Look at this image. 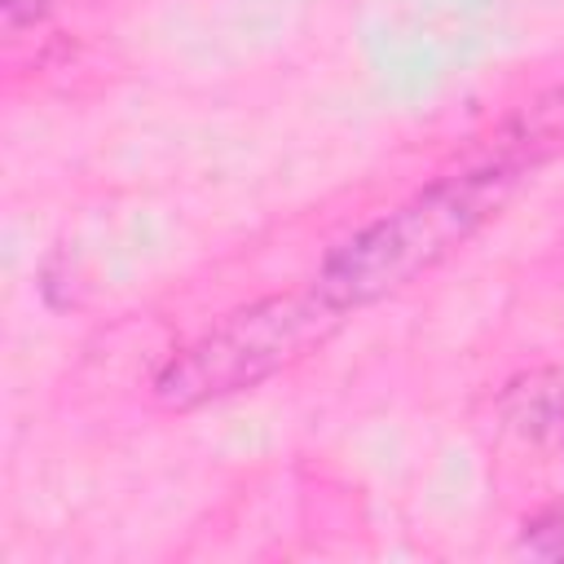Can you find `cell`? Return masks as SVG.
<instances>
[{
  "label": "cell",
  "instance_id": "3",
  "mask_svg": "<svg viewBox=\"0 0 564 564\" xmlns=\"http://www.w3.org/2000/svg\"><path fill=\"white\" fill-rule=\"evenodd\" d=\"M560 154H564V84H551L533 93L529 101L511 106L489 128L471 163H502L516 172H533L538 163L560 159Z\"/></svg>",
  "mask_w": 564,
  "mask_h": 564
},
{
  "label": "cell",
  "instance_id": "2",
  "mask_svg": "<svg viewBox=\"0 0 564 564\" xmlns=\"http://www.w3.org/2000/svg\"><path fill=\"white\" fill-rule=\"evenodd\" d=\"M348 313L326 300L313 282L278 295H260L220 322H212L203 335H194L185 348H176L154 383L150 397L159 410L189 414L198 405L225 401L234 392H251L264 379L291 370L308 352H317Z\"/></svg>",
  "mask_w": 564,
  "mask_h": 564
},
{
  "label": "cell",
  "instance_id": "1",
  "mask_svg": "<svg viewBox=\"0 0 564 564\" xmlns=\"http://www.w3.org/2000/svg\"><path fill=\"white\" fill-rule=\"evenodd\" d=\"M524 172L502 163H463L414 189L405 203L352 229L317 264L313 286L344 313L370 308L410 282L441 269L458 247H467L516 194Z\"/></svg>",
  "mask_w": 564,
  "mask_h": 564
},
{
  "label": "cell",
  "instance_id": "5",
  "mask_svg": "<svg viewBox=\"0 0 564 564\" xmlns=\"http://www.w3.org/2000/svg\"><path fill=\"white\" fill-rule=\"evenodd\" d=\"M0 9H4V31H22V26L44 22L53 0H0Z\"/></svg>",
  "mask_w": 564,
  "mask_h": 564
},
{
  "label": "cell",
  "instance_id": "4",
  "mask_svg": "<svg viewBox=\"0 0 564 564\" xmlns=\"http://www.w3.org/2000/svg\"><path fill=\"white\" fill-rule=\"evenodd\" d=\"M520 551H529L538 560H564V511H542V516L524 520Z\"/></svg>",
  "mask_w": 564,
  "mask_h": 564
}]
</instances>
